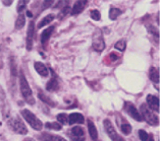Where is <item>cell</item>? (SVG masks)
Wrapping results in <instances>:
<instances>
[{"instance_id": "28", "label": "cell", "mask_w": 160, "mask_h": 141, "mask_svg": "<svg viewBox=\"0 0 160 141\" xmlns=\"http://www.w3.org/2000/svg\"><path fill=\"white\" fill-rule=\"evenodd\" d=\"M139 136H140V139L141 141H147L149 139V134L145 131V130H140L139 131Z\"/></svg>"}, {"instance_id": "10", "label": "cell", "mask_w": 160, "mask_h": 141, "mask_svg": "<svg viewBox=\"0 0 160 141\" xmlns=\"http://www.w3.org/2000/svg\"><path fill=\"white\" fill-rule=\"evenodd\" d=\"M147 107L149 108L151 111L154 112H159V99L157 96L153 95H148L147 96Z\"/></svg>"}, {"instance_id": "22", "label": "cell", "mask_w": 160, "mask_h": 141, "mask_svg": "<svg viewBox=\"0 0 160 141\" xmlns=\"http://www.w3.org/2000/svg\"><path fill=\"white\" fill-rule=\"evenodd\" d=\"M122 13V11L120 9L111 7L110 10H109V17H110V19H112V21H114V19L118 18Z\"/></svg>"}, {"instance_id": "30", "label": "cell", "mask_w": 160, "mask_h": 141, "mask_svg": "<svg viewBox=\"0 0 160 141\" xmlns=\"http://www.w3.org/2000/svg\"><path fill=\"white\" fill-rule=\"evenodd\" d=\"M109 58H110L111 61H116L118 59V56L115 53H111L110 55H109Z\"/></svg>"}, {"instance_id": "19", "label": "cell", "mask_w": 160, "mask_h": 141, "mask_svg": "<svg viewBox=\"0 0 160 141\" xmlns=\"http://www.w3.org/2000/svg\"><path fill=\"white\" fill-rule=\"evenodd\" d=\"M54 17H55V15L52 14V13L46 15L45 17H43V19H41V21H39V23H38V29H41V27H43L44 26L49 25V23L54 19Z\"/></svg>"}, {"instance_id": "14", "label": "cell", "mask_w": 160, "mask_h": 141, "mask_svg": "<svg viewBox=\"0 0 160 141\" xmlns=\"http://www.w3.org/2000/svg\"><path fill=\"white\" fill-rule=\"evenodd\" d=\"M41 141H66L63 137L58 136V135H53V134H48V133H43L40 136Z\"/></svg>"}, {"instance_id": "12", "label": "cell", "mask_w": 160, "mask_h": 141, "mask_svg": "<svg viewBox=\"0 0 160 141\" xmlns=\"http://www.w3.org/2000/svg\"><path fill=\"white\" fill-rule=\"evenodd\" d=\"M54 29H55V26H51L47 27V29H45L44 31H43V33L41 34V43L42 45H45L46 43L48 42V40L50 39V37H51V35L53 33Z\"/></svg>"}, {"instance_id": "16", "label": "cell", "mask_w": 160, "mask_h": 141, "mask_svg": "<svg viewBox=\"0 0 160 141\" xmlns=\"http://www.w3.org/2000/svg\"><path fill=\"white\" fill-rule=\"evenodd\" d=\"M86 4H87V1H82V0H80V1H76V3L73 4V7L72 9V14L75 15V14H79L80 12H82L84 9V7L86 6Z\"/></svg>"}, {"instance_id": "32", "label": "cell", "mask_w": 160, "mask_h": 141, "mask_svg": "<svg viewBox=\"0 0 160 141\" xmlns=\"http://www.w3.org/2000/svg\"><path fill=\"white\" fill-rule=\"evenodd\" d=\"M12 1H8V0H5V1H3V4L4 5H10Z\"/></svg>"}, {"instance_id": "1", "label": "cell", "mask_w": 160, "mask_h": 141, "mask_svg": "<svg viewBox=\"0 0 160 141\" xmlns=\"http://www.w3.org/2000/svg\"><path fill=\"white\" fill-rule=\"evenodd\" d=\"M19 89H21L22 96L27 103L29 105H35V99L33 96V92L30 87L29 82L27 80L25 74L22 72H21V74H19Z\"/></svg>"}, {"instance_id": "23", "label": "cell", "mask_w": 160, "mask_h": 141, "mask_svg": "<svg viewBox=\"0 0 160 141\" xmlns=\"http://www.w3.org/2000/svg\"><path fill=\"white\" fill-rule=\"evenodd\" d=\"M39 97H40V100L42 101H44V103H46L47 105L49 106H51V107H55V103L51 100V99H49V97L47 96H45V95H42V93H39Z\"/></svg>"}, {"instance_id": "2", "label": "cell", "mask_w": 160, "mask_h": 141, "mask_svg": "<svg viewBox=\"0 0 160 141\" xmlns=\"http://www.w3.org/2000/svg\"><path fill=\"white\" fill-rule=\"evenodd\" d=\"M21 114L33 129H35V130H38V131L41 130L42 127H43V124H42L41 121L33 114L32 112L29 111V110H22Z\"/></svg>"}, {"instance_id": "27", "label": "cell", "mask_w": 160, "mask_h": 141, "mask_svg": "<svg viewBox=\"0 0 160 141\" xmlns=\"http://www.w3.org/2000/svg\"><path fill=\"white\" fill-rule=\"evenodd\" d=\"M115 49H118L119 51H122V52H123L124 50H126V41L124 40H120L118 41V43L115 44Z\"/></svg>"}, {"instance_id": "18", "label": "cell", "mask_w": 160, "mask_h": 141, "mask_svg": "<svg viewBox=\"0 0 160 141\" xmlns=\"http://www.w3.org/2000/svg\"><path fill=\"white\" fill-rule=\"evenodd\" d=\"M149 77L154 83H159V70L155 67H151L149 71Z\"/></svg>"}, {"instance_id": "21", "label": "cell", "mask_w": 160, "mask_h": 141, "mask_svg": "<svg viewBox=\"0 0 160 141\" xmlns=\"http://www.w3.org/2000/svg\"><path fill=\"white\" fill-rule=\"evenodd\" d=\"M26 25V17L24 14H19L18 17L15 21V29L17 30H22L24 26Z\"/></svg>"}, {"instance_id": "26", "label": "cell", "mask_w": 160, "mask_h": 141, "mask_svg": "<svg viewBox=\"0 0 160 141\" xmlns=\"http://www.w3.org/2000/svg\"><path fill=\"white\" fill-rule=\"evenodd\" d=\"M90 15H91L92 19H94V21H100L101 18V14H100V11L98 9H94L92 10L91 12H90Z\"/></svg>"}, {"instance_id": "13", "label": "cell", "mask_w": 160, "mask_h": 141, "mask_svg": "<svg viewBox=\"0 0 160 141\" xmlns=\"http://www.w3.org/2000/svg\"><path fill=\"white\" fill-rule=\"evenodd\" d=\"M35 69H36V71L40 74L41 76L43 77H47L48 76V68L46 67V66L42 63V62H35Z\"/></svg>"}, {"instance_id": "33", "label": "cell", "mask_w": 160, "mask_h": 141, "mask_svg": "<svg viewBox=\"0 0 160 141\" xmlns=\"http://www.w3.org/2000/svg\"><path fill=\"white\" fill-rule=\"evenodd\" d=\"M24 141H35L33 138H26V139H24Z\"/></svg>"}, {"instance_id": "25", "label": "cell", "mask_w": 160, "mask_h": 141, "mask_svg": "<svg viewBox=\"0 0 160 141\" xmlns=\"http://www.w3.org/2000/svg\"><path fill=\"white\" fill-rule=\"evenodd\" d=\"M57 120L58 122L61 123L62 125H66L68 124V117L66 114H59L57 115Z\"/></svg>"}, {"instance_id": "15", "label": "cell", "mask_w": 160, "mask_h": 141, "mask_svg": "<svg viewBox=\"0 0 160 141\" xmlns=\"http://www.w3.org/2000/svg\"><path fill=\"white\" fill-rule=\"evenodd\" d=\"M88 129H89V134L91 136V138L94 141H97V139H98V132H97L95 124L90 119L88 120Z\"/></svg>"}, {"instance_id": "20", "label": "cell", "mask_w": 160, "mask_h": 141, "mask_svg": "<svg viewBox=\"0 0 160 141\" xmlns=\"http://www.w3.org/2000/svg\"><path fill=\"white\" fill-rule=\"evenodd\" d=\"M120 130H122V132L123 133L124 135H130L131 132H132V126L130 123H128L126 120L123 121V122L122 123V125H120Z\"/></svg>"}, {"instance_id": "8", "label": "cell", "mask_w": 160, "mask_h": 141, "mask_svg": "<svg viewBox=\"0 0 160 141\" xmlns=\"http://www.w3.org/2000/svg\"><path fill=\"white\" fill-rule=\"evenodd\" d=\"M69 137H71L72 141H85V130L80 126L73 127L69 132Z\"/></svg>"}, {"instance_id": "31", "label": "cell", "mask_w": 160, "mask_h": 141, "mask_svg": "<svg viewBox=\"0 0 160 141\" xmlns=\"http://www.w3.org/2000/svg\"><path fill=\"white\" fill-rule=\"evenodd\" d=\"M52 5V1H45L44 2V4H43V10H44L46 7H48V6H51Z\"/></svg>"}, {"instance_id": "6", "label": "cell", "mask_w": 160, "mask_h": 141, "mask_svg": "<svg viewBox=\"0 0 160 141\" xmlns=\"http://www.w3.org/2000/svg\"><path fill=\"white\" fill-rule=\"evenodd\" d=\"M9 125L12 128V130L14 132L18 133V134H22V135H25L28 133V129H27L25 123L19 119V118H14V119H11Z\"/></svg>"}, {"instance_id": "4", "label": "cell", "mask_w": 160, "mask_h": 141, "mask_svg": "<svg viewBox=\"0 0 160 141\" xmlns=\"http://www.w3.org/2000/svg\"><path fill=\"white\" fill-rule=\"evenodd\" d=\"M104 128H105V131H106V133L108 134V136L110 137V139L112 141H126L122 136H119L115 128L113 127V125L111 124V122L108 119L104 120Z\"/></svg>"}, {"instance_id": "24", "label": "cell", "mask_w": 160, "mask_h": 141, "mask_svg": "<svg viewBox=\"0 0 160 141\" xmlns=\"http://www.w3.org/2000/svg\"><path fill=\"white\" fill-rule=\"evenodd\" d=\"M46 128H48V129H54V130H61V128L62 126L59 124V123H57V122H52V123H46Z\"/></svg>"}, {"instance_id": "17", "label": "cell", "mask_w": 160, "mask_h": 141, "mask_svg": "<svg viewBox=\"0 0 160 141\" xmlns=\"http://www.w3.org/2000/svg\"><path fill=\"white\" fill-rule=\"evenodd\" d=\"M58 87H59V82H58V80L56 79V77H53L47 82V84H46V89L49 92H55V91H57Z\"/></svg>"}, {"instance_id": "7", "label": "cell", "mask_w": 160, "mask_h": 141, "mask_svg": "<svg viewBox=\"0 0 160 141\" xmlns=\"http://www.w3.org/2000/svg\"><path fill=\"white\" fill-rule=\"evenodd\" d=\"M34 40H35V26H34V21H30L28 26V32H27V42H26L27 50L28 51H31L33 49Z\"/></svg>"}, {"instance_id": "34", "label": "cell", "mask_w": 160, "mask_h": 141, "mask_svg": "<svg viewBox=\"0 0 160 141\" xmlns=\"http://www.w3.org/2000/svg\"><path fill=\"white\" fill-rule=\"evenodd\" d=\"M27 14H28V15H29V16H30V17H32V13H31V12H30V11H27Z\"/></svg>"}, {"instance_id": "29", "label": "cell", "mask_w": 160, "mask_h": 141, "mask_svg": "<svg viewBox=\"0 0 160 141\" xmlns=\"http://www.w3.org/2000/svg\"><path fill=\"white\" fill-rule=\"evenodd\" d=\"M27 4H28V2L24 1V0H22V1H18V12H22V11L27 7Z\"/></svg>"}, {"instance_id": "3", "label": "cell", "mask_w": 160, "mask_h": 141, "mask_svg": "<svg viewBox=\"0 0 160 141\" xmlns=\"http://www.w3.org/2000/svg\"><path fill=\"white\" fill-rule=\"evenodd\" d=\"M140 109H141V113H140V114H141L143 120H145L147 123H149L150 125H153V126H156V125L159 124L158 117L152 113V111L147 107L146 104H142Z\"/></svg>"}, {"instance_id": "5", "label": "cell", "mask_w": 160, "mask_h": 141, "mask_svg": "<svg viewBox=\"0 0 160 141\" xmlns=\"http://www.w3.org/2000/svg\"><path fill=\"white\" fill-rule=\"evenodd\" d=\"M104 48H105V43L103 40L102 33H101L99 30H97L94 34V36H93V49H94L96 52H102Z\"/></svg>"}, {"instance_id": "11", "label": "cell", "mask_w": 160, "mask_h": 141, "mask_svg": "<svg viewBox=\"0 0 160 141\" xmlns=\"http://www.w3.org/2000/svg\"><path fill=\"white\" fill-rule=\"evenodd\" d=\"M85 121L84 116L80 114V113H72L68 116V124L73 125V124H83Z\"/></svg>"}, {"instance_id": "35", "label": "cell", "mask_w": 160, "mask_h": 141, "mask_svg": "<svg viewBox=\"0 0 160 141\" xmlns=\"http://www.w3.org/2000/svg\"><path fill=\"white\" fill-rule=\"evenodd\" d=\"M147 141H154V139L152 138V137H150V139H149V140H147Z\"/></svg>"}, {"instance_id": "9", "label": "cell", "mask_w": 160, "mask_h": 141, "mask_svg": "<svg viewBox=\"0 0 160 141\" xmlns=\"http://www.w3.org/2000/svg\"><path fill=\"white\" fill-rule=\"evenodd\" d=\"M124 108H126L127 113L132 117V119H135L136 121H138V122H141V121H143L141 114H140L139 111L137 110V108L132 103H130V101H127V103L124 104Z\"/></svg>"}]
</instances>
